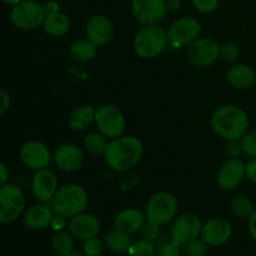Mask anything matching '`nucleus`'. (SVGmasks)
I'll list each match as a JSON object with an SVG mask.
<instances>
[{
    "label": "nucleus",
    "instance_id": "f257e3e1",
    "mask_svg": "<svg viewBox=\"0 0 256 256\" xmlns=\"http://www.w3.org/2000/svg\"><path fill=\"white\" fill-rule=\"evenodd\" d=\"M144 155V145L135 136H119L110 140L104 152L105 162L114 172H122L136 166Z\"/></svg>",
    "mask_w": 256,
    "mask_h": 256
},
{
    "label": "nucleus",
    "instance_id": "f03ea898",
    "mask_svg": "<svg viewBox=\"0 0 256 256\" xmlns=\"http://www.w3.org/2000/svg\"><path fill=\"white\" fill-rule=\"evenodd\" d=\"M249 118L238 105H224L215 110L212 116V128L226 142L242 140L249 132Z\"/></svg>",
    "mask_w": 256,
    "mask_h": 256
},
{
    "label": "nucleus",
    "instance_id": "7ed1b4c3",
    "mask_svg": "<svg viewBox=\"0 0 256 256\" xmlns=\"http://www.w3.org/2000/svg\"><path fill=\"white\" fill-rule=\"evenodd\" d=\"M89 204L88 192L78 184H66L59 188L49 202L54 214L72 218L85 212Z\"/></svg>",
    "mask_w": 256,
    "mask_h": 256
},
{
    "label": "nucleus",
    "instance_id": "20e7f679",
    "mask_svg": "<svg viewBox=\"0 0 256 256\" xmlns=\"http://www.w3.org/2000/svg\"><path fill=\"white\" fill-rule=\"evenodd\" d=\"M168 46V30L159 25H145L135 34L132 40L135 54L142 59H152L159 56Z\"/></svg>",
    "mask_w": 256,
    "mask_h": 256
},
{
    "label": "nucleus",
    "instance_id": "39448f33",
    "mask_svg": "<svg viewBox=\"0 0 256 256\" xmlns=\"http://www.w3.org/2000/svg\"><path fill=\"white\" fill-rule=\"evenodd\" d=\"M178 214V200L168 192L152 195L145 206V216L149 222L164 226L172 222Z\"/></svg>",
    "mask_w": 256,
    "mask_h": 256
},
{
    "label": "nucleus",
    "instance_id": "423d86ee",
    "mask_svg": "<svg viewBox=\"0 0 256 256\" xmlns=\"http://www.w3.org/2000/svg\"><path fill=\"white\" fill-rule=\"evenodd\" d=\"M45 16L44 5L35 0H22L10 12V22L20 30L38 29L44 24Z\"/></svg>",
    "mask_w": 256,
    "mask_h": 256
},
{
    "label": "nucleus",
    "instance_id": "0eeeda50",
    "mask_svg": "<svg viewBox=\"0 0 256 256\" xmlns=\"http://www.w3.org/2000/svg\"><path fill=\"white\" fill-rule=\"evenodd\" d=\"M25 208V196L18 185L5 184L0 188V224H12Z\"/></svg>",
    "mask_w": 256,
    "mask_h": 256
},
{
    "label": "nucleus",
    "instance_id": "6e6552de",
    "mask_svg": "<svg viewBox=\"0 0 256 256\" xmlns=\"http://www.w3.org/2000/svg\"><path fill=\"white\" fill-rule=\"evenodd\" d=\"M95 124L99 132L109 140H112L124 134L126 119L124 112L116 105H104L96 110Z\"/></svg>",
    "mask_w": 256,
    "mask_h": 256
},
{
    "label": "nucleus",
    "instance_id": "1a4fd4ad",
    "mask_svg": "<svg viewBox=\"0 0 256 256\" xmlns=\"http://www.w3.org/2000/svg\"><path fill=\"white\" fill-rule=\"evenodd\" d=\"M186 58L196 68H208L220 59V45L212 38H198L186 48Z\"/></svg>",
    "mask_w": 256,
    "mask_h": 256
},
{
    "label": "nucleus",
    "instance_id": "9d476101",
    "mask_svg": "<svg viewBox=\"0 0 256 256\" xmlns=\"http://www.w3.org/2000/svg\"><path fill=\"white\" fill-rule=\"evenodd\" d=\"M200 32H202V25L199 20L195 18L184 16L182 19H178L170 25L168 30L169 45L172 49L188 46L190 42L199 38Z\"/></svg>",
    "mask_w": 256,
    "mask_h": 256
},
{
    "label": "nucleus",
    "instance_id": "9b49d317",
    "mask_svg": "<svg viewBox=\"0 0 256 256\" xmlns=\"http://www.w3.org/2000/svg\"><path fill=\"white\" fill-rule=\"evenodd\" d=\"M202 222L199 215L194 212H185L174 220L172 226V242L178 246L200 236Z\"/></svg>",
    "mask_w": 256,
    "mask_h": 256
},
{
    "label": "nucleus",
    "instance_id": "f8f14e48",
    "mask_svg": "<svg viewBox=\"0 0 256 256\" xmlns=\"http://www.w3.org/2000/svg\"><path fill=\"white\" fill-rule=\"evenodd\" d=\"M132 10L135 19L145 25H159L168 9L165 0H132Z\"/></svg>",
    "mask_w": 256,
    "mask_h": 256
},
{
    "label": "nucleus",
    "instance_id": "ddd939ff",
    "mask_svg": "<svg viewBox=\"0 0 256 256\" xmlns=\"http://www.w3.org/2000/svg\"><path fill=\"white\" fill-rule=\"evenodd\" d=\"M19 156L25 166L35 172L46 169L52 162L49 148L38 140H30L22 144V146L20 148Z\"/></svg>",
    "mask_w": 256,
    "mask_h": 256
},
{
    "label": "nucleus",
    "instance_id": "4468645a",
    "mask_svg": "<svg viewBox=\"0 0 256 256\" xmlns=\"http://www.w3.org/2000/svg\"><path fill=\"white\" fill-rule=\"evenodd\" d=\"M246 165L238 158H230L220 166L216 174V184L224 192H230L239 186L244 178L246 176L245 172Z\"/></svg>",
    "mask_w": 256,
    "mask_h": 256
},
{
    "label": "nucleus",
    "instance_id": "2eb2a0df",
    "mask_svg": "<svg viewBox=\"0 0 256 256\" xmlns=\"http://www.w3.org/2000/svg\"><path fill=\"white\" fill-rule=\"evenodd\" d=\"M59 189V182L50 169L38 170L32 179V192L40 202L49 204Z\"/></svg>",
    "mask_w": 256,
    "mask_h": 256
},
{
    "label": "nucleus",
    "instance_id": "dca6fc26",
    "mask_svg": "<svg viewBox=\"0 0 256 256\" xmlns=\"http://www.w3.org/2000/svg\"><path fill=\"white\" fill-rule=\"evenodd\" d=\"M232 235V226L226 219L214 218L202 225L200 238L208 244V246H222L226 244Z\"/></svg>",
    "mask_w": 256,
    "mask_h": 256
},
{
    "label": "nucleus",
    "instance_id": "f3484780",
    "mask_svg": "<svg viewBox=\"0 0 256 256\" xmlns=\"http://www.w3.org/2000/svg\"><path fill=\"white\" fill-rule=\"evenodd\" d=\"M85 35H86V39L98 48L105 46L112 42L114 36V26H112V20L105 15H94L88 20Z\"/></svg>",
    "mask_w": 256,
    "mask_h": 256
},
{
    "label": "nucleus",
    "instance_id": "a211bd4d",
    "mask_svg": "<svg viewBox=\"0 0 256 256\" xmlns=\"http://www.w3.org/2000/svg\"><path fill=\"white\" fill-rule=\"evenodd\" d=\"M69 232L79 240H86L94 238L100 232V222L95 215L82 212L70 218L68 222Z\"/></svg>",
    "mask_w": 256,
    "mask_h": 256
},
{
    "label": "nucleus",
    "instance_id": "6ab92c4d",
    "mask_svg": "<svg viewBox=\"0 0 256 256\" xmlns=\"http://www.w3.org/2000/svg\"><path fill=\"white\" fill-rule=\"evenodd\" d=\"M54 162L60 170L72 172L79 170L84 164V152L78 145H60L54 154Z\"/></svg>",
    "mask_w": 256,
    "mask_h": 256
},
{
    "label": "nucleus",
    "instance_id": "aec40b11",
    "mask_svg": "<svg viewBox=\"0 0 256 256\" xmlns=\"http://www.w3.org/2000/svg\"><path fill=\"white\" fill-rule=\"evenodd\" d=\"M146 222L145 212L134 208H126L122 209L115 215L114 226L115 229L129 235H134L142 230V225Z\"/></svg>",
    "mask_w": 256,
    "mask_h": 256
},
{
    "label": "nucleus",
    "instance_id": "412c9836",
    "mask_svg": "<svg viewBox=\"0 0 256 256\" xmlns=\"http://www.w3.org/2000/svg\"><path fill=\"white\" fill-rule=\"evenodd\" d=\"M54 215L50 205L45 204V202L34 205L25 212L24 224L28 229L34 230V232H42L50 226Z\"/></svg>",
    "mask_w": 256,
    "mask_h": 256
},
{
    "label": "nucleus",
    "instance_id": "4be33fe9",
    "mask_svg": "<svg viewBox=\"0 0 256 256\" xmlns=\"http://www.w3.org/2000/svg\"><path fill=\"white\" fill-rule=\"evenodd\" d=\"M226 80L235 89L246 90L256 82V74L249 65L235 64L226 72Z\"/></svg>",
    "mask_w": 256,
    "mask_h": 256
},
{
    "label": "nucleus",
    "instance_id": "5701e85b",
    "mask_svg": "<svg viewBox=\"0 0 256 256\" xmlns=\"http://www.w3.org/2000/svg\"><path fill=\"white\" fill-rule=\"evenodd\" d=\"M95 114L96 110L92 105H82L72 112L69 115V126L74 132H84L92 122H95Z\"/></svg>",
    "mask_w": 256,
    "mask_h": 256
},
{
    "label": "nucleus",
    "instance_id": "b1692460",
    "mask_svg": "<svg viewBox=\"0 0 256 256\" xmlns=\"http://www.w3.org/2000/svg\"><path fill=\"white\" fill-rule=\"evenodd\" d=\"M70 26H72V22H70L69 16L62 12L48 14L42 24L45 32L52 36H62L69 32Z\"/></svg>",
    "mask_w": 256,
    "mask_h": 256
},
{
    "label": "nucleus",
    "instance_id": "393cba45",
    "mask_svg": "<svg viewBox=\"0 0 256 256\" xmlns=\"http://www.w3.org/2000/svg\"><path fill=\"white\" fill-rule=\"evenodd\" d=\"M69 54L72 59L76 62H89L96 58L98 46L88 39L75 40L69 48Z\"/></svg>",
    "mask_w": 256,
    "mask_h": 256
},
{
    "label": "nucleus",
    "instance_id": "a878e982",
    "mask_svg": "<svg viewBox=\"0 0 256 256\" xmlns=\"http://www.w3.org/2000/svg\"><path fill=\"white\" fill-rule=\"evenodd\" d=\"M132 235L126 234V232H122L120 230L114 229L112 232H110L106 235V242L108 249L112 250V252H116V254H124V252H129L130 246H132Z\"/></svg>",
    "mask_w": 256,
    "mask_h": 256
},
{
    "label": "nucleus",
    "instance_id": "bb28decb",
    "mask_svg": "<svg viewBox=\"0 0 256 256\" xmlns=\"http://www.w3.org/2000/svg\"><path fill=\"white\" fill-rule=\"evenodd\" d=\"M109 139L102 132H92L84 139V148L92 155H104Z\"/></svg>",
    "mask_w": 256,
    "mask_h": 256
},
{
    "label": "nucleus",
    "instance_id": "cd10ccee",
    "mask_svg": "<svg viewBox=\"0 0 256 256\" xmlns=\"http://www.w3.org/2000/svg\"><path fill=\"white\" fill-rule=\"evenodd\" d=\"M72 234H68L64 230L55 232L52 235V246L58 255L69 254L70 252H72L74 242H72Z\"/></svg>",
    "mask_w": 256,
    "mask_h": 256
},
{
    "label": "nucleus",
    "instance_id": "c85d7f7f",
    "mask_svg": "<svg viewBox=\"0 0 256 256\" xmlns=\"http://www.w3.org/2000/svg\"><path fill=\"white\" fill-rule=\"evenodd\" d=\"M232 212H234L235 216L240 219H249L252 214L254 212V205L250 199L245 196H236L232 200Z\"/></svg>",
    "mask_w": 256,
    "mask_h": 256
},
{
    "label": "nucleus",
    "instance_id": "c756f323",
    "mask_svg": "<svg viewBox=\"0 0 256 256\" xmlns=\"http://www.w3.org/2000/svg\"><path fill=\"white\" fill-rule=\"evenodd\" d=\"M156 246L149 240L140 239L134 242L129 249L130 256H154Z\"/></svg>",
    "mask_w": 256,
    "mask_h": 256
},
{
    "label": "nucleus",
    "instance_id": "7c9ffc66",
    "mask_svg": "<svg viewBox=\"0 0 256 256\" xmlns=\"http://www.w3.org/2000/svg\"><path fill=\"white\" fill-rule=\"evenodd\" d=\"M182 252L185 256H205L208 252V244L202 239V238H196V239L192 240V242H186L182 245Z\"/></svg>",
    "mask_w": 256,
    "mask_h": 256
},
{
    "label": "nucleus",
    "instance_id": "2f4dec72",
    "mask_svg": "<svg viewBox=\"0 0 256 256\" xmlns=\"http://www.w3.org/2000/svg\"><path fill=\"white\" fill-rule=\"evenodd\" d=\"M242 149L246 156L256 159V130L248 132L242 140Z\"/></svg>",
    "mask_w": 256,
    "mask_h": 256
},
{
    "label": "nucleus",
    "instance_id": "473e14b6",
    "mask_svg": "<svg viewBox=\"0 0 256 256\" xmlns=\"http://www.w3.org/2000/svg\"><path fill=\"white\" fill-rule=\"evenodd\" d=\"M240 56V49L235 42H225L220 45V59L226 62H232Z\"/></svg>",
    "mask_w": 256,
    "mask_h": 256
},
{
    "label": "nucleus",
    "instance_id": "72a5a7b5",
    "mask_svg": "<svg viewBox=\"0 0 256 256\" xmlns=\"http://www.w3.org/2000/svg\"><path fill=\"white\" fill-rule=\"evenodd\" d=\"M82 252L86 256H100L102 252V242L96 236L84 240Z\"/></svg>",
    "mask_w": 256,
    "mask_h": 256
},
{
    "label": "nucleus",
    "instance_id": "f704fd0d",
    "mask_svg": "<svg viewBox=\"0 0 256 256\" xmlns=\"http://www.w3.org/2000/svg\"><path fill=\"white\" fill-rule=\"evenodd\" d=\"M139 232L142 235V239L149 240V242H155L160 235V225L146 220Z\"/></svg>",
    "mask_w": 256,
    "mask_h": 256
},
{
    "label": "nucleus",
    "instance_id": "c9c22d12",
    "mask_svg": "<svg viewBox=\"0 0 256 256\" xmlns=\"http://www.w3.org/2000/svg\"><path fill=\"white\" fill-rule=\"evenodd\" d=\"M192 2L198 12L202 14H209L218 9L220 2L219 0H192Z\"/></svg>",
    "mask_w": 256,
    "mask_h": 256
},
{
    "label": "nucleus",
    "instance_id": "e433bc0d",
    "mask_svg": "<svg viewBox=\"0 0 256 256\" xmlns=\"http://www.w3.org/2000/svg\"><path fill=\"white\" fill-rule=\"evenodd\" d=\"M180 246L174 242H165V244L156 246L154 256H180Z\"/></svg>",
    "mask_w": 256,
    "mask_h": 256
},
{
    "label": "nucleus",
    "instance_id": "4c0bfd02",
    "mask_svg": "<svg viewBox=\"0 0 256 256\" xmlns=\"http://www.w3.org/2000/svg\"><path fill=\"white\" fill-rule=\"evenodd\" d=\"M226 152L230 158L239 156L240 152H242V142H240V140H232V142H228Z\"/></svg>",
    "mask_w": 256,
    "mask_h": 256
},
{
    "label": "nucleus",
    "instance_id": "58836bf2",
    "mask_svg": "<svg viewBox=\"0 0 256 256\" xmlns=\"http://www.w3.org/2000/svg\"><path fill=\"white\" fill-rule=\"evenodd\" d=\"M10 108V95L4 88L0 86V116L4 115Z\"/></svg>",
    "mask_w": 256,
    "mask_h": 256
},
{
    "label": "nucleus",
    "instance_id": "ea45409f",
    "mask_svg": "<svg viewBox=\"0 0 256 256\" xmlns=\"http://www.w3.org/2000/svg\"><path fill=\"white\" fill-rule=\"evenodd\" d=\"M66 219H68V218L62 216V215L55 214L54 218H52L50 226H52V229L55 230V232H62V230H64L65 226L68 225Z\"/></svg>",
    "mask_w": 256,
    "mask_h": 256
},
{
    "label": "nucleus",
    "instance_id": "a19ab883",
    "mask_svg": "<svg viewBox=\"0 0 256 256\" xmlns=\"http://www.w3.org/2000/svg\"><path fill=\"white\" fill-rule=\"evenodd\" d=\"M245 172H246L248 179L256 184V159H252V162H248L245 166Z\"/></svg>",
    "mask_w": 256,
    "mask_h": 256
},
{
    "label": "nucleus",
    "instance_id": "79ce46f5",
    "mask_svg": "<svg viewBox=\"0 0 256 256\" xmlns=\"http://www.w3.org/2000/svg\"><path fill=\"white\" fill-rule=\"evenodd\" d=\"M248 229H249L250 236L252 238V240L256 242V209L252 214V216L249 218V224H248Z\"/></svg>",
    "mask_w": 256,
    "mask_h": 256
},
{
    "label": "nucleus",
    "instance_id": "37998d69",
    "mask_svg": "<svg viewBox=\"0 0 256 256\" xmlns=\"http://www.w3.org/2000/svg\"><path fill=\"white\" fill-rule=\"evenodd\" d=\"M8 180H9V170L4 162H0V188L8 184Z\"/></svg>",
    "mask_w": 256,
    "mask_h": 256
},
{
    "label": "nucleus",
    "instance_id": "c03bdc74",
    "mask_svg": "<svg viewBox=\"0 0 256 256\" xmlns=\"http://www.w3.org/2000/svg\"><path fill=\"white\" fill-rule=\"evenodd\" d=\"M44 9H45V12H46V15L52 14V12H60V5L58 4L56 2H54V0H49V2H46L44 4Z\"/></svg>",
    "mask_w": 256,
    "mask_h": 256
},
{
    "label": "nucleus",
    "instance_id": "a18cd8bd",
    "mask_svg": "<svg viewBox=\"0 0 256 256\" xmlns=\"http://www.w3.org/2000/svg\"><path fill=\"white\" fill-rule=\"evenodd\" d=\"M165 4L169 12H176L180 8V0H165Z\"/></svg>",
    "mask_w": 256,
    "mask_h": 256
},
{
    "label": "nucleus",
    "instance_id": "49530a36",
    "mask_svg": "<svg viewBox=\"0 0 256 256\" xmlns=\"http://www.w3.org/2000/svg\"><path fill=\"white\" fill-rule=\"evenodd\" d=\"M6 5H10V6H15L16 4H19L22 0H2Z\"/></svg>",
    "mask_w": 256,
    "mask_h": 256
},
{
    "label": "nucleus",
    "instance_id": "de8ad7c7",
    "mask_svg": "<svg viewBox=\"0 0 256 256\" xmlns=\"http://www.w3.org/2000/svg\"><path fill=\"white\" fill-rule=\"evenodd\" d=\"M56 256H82L79 254V252H74V250H72V252H70L69 254H64V255H58L56 254Z\"/></svg>",
    "mask_w": 256,
    "mask_h": 256
}]
</instances>
